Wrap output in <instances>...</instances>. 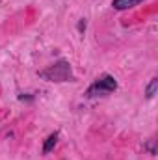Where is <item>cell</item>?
<instances>
[{
  "mask_svg": "<svg viewBox=\"0 0 158 160\" xmlns=\"http://www.w3.org/2000/svg\"><path fill=\"white\" fill-rule=\"evenodd\" d=\"M156 89H158V78L153 77V78L149 80V84L145 86V97H147V99H153V97L156 95Z\"/></svg>",
  "mask_w": 158,
  "mask_h": 160,
  "instance_id": "obj_5",
  "label": "cell"
},
{
  "mask_svg": "<svg viewBox=\"0 0 158 160\" xmlns=\"http://www.w3.org/2000/svg\"><path fill=\"white\" fill-rule=\"evenodd\" d=\"M155 143H156V140H155V138H149V140H147V142L143 143V149H145V151H147L149 155H153V157L156 155V149H155Z\"/></svg>",
  "mask_w": 158,
  "mask_h": 160,
  "instance_id": "obj_6",
  "label": "cell"
},
{
  "mask_svg": "<svg viewBox=\"0 0 158 160\" xmlns=\"http://www.w3.org/2000/svg\"><path fill=\"white\" fill-rule=\"evenodd\" d=\"M39 78L47 80V82H75V75H73V69H71V63L67 60H58L54 62L52 65H48L47 69H43L37 73Z\"/></svg>",
  "mask_w": 158,
  "mask_h": 160,
  "instance_id": "obj_1",
  "label": "cell"
},
{
  "mask_svg": "<svg viewBox=\"0 0 158 160\" xmlns=\"http://www.w3.org/2000/svg\"><path fill=\"white\" fill-rule=\"evenodd\" d=\"M143 0H112V8L117 9V11H123V9H130L138 4H141Z\"/></svg>",
  "mask_w": 158,
  "mask_h": 160,
  "instance_id": "obj_3",
  "label": "cell"
},
{
  "mask_svg": "<svg viewBox=\"0 0 158 160\" xmlns=\"http://www.w3.org/2000/svg\"><path fill=\"white\" fill-rule=\"evenodd\" d=\"M86 26H87L86 19H80V21H78V24H77V30H78L80 34H84V32H86Z\"/></svg>",
  "mask_w": 158,
  "mask_h": 160,
  "instance_id": "obj_7",
  "label": "cell"
},
{
  "mask_svg": "<svg viewBox=\"0 0 158 160\" xmlns=\"http://www.w3.org/2000/svg\"><path fill=\"white\" fill-rule=\"evenodd\" d=\"M58 132H52V134H48L47 136V140H45V143H43V155H48L52 149H54V145H56V142H58Z\"/></svg>",
  "mask_w": 158,
  "mask_h": 160,
  "instance_id": "obj_4",
  "label": "cell"
},
{
  "mask_svg": "<svg viewBox=\"0 0 158 160\" xmlns=\"http://www.w3.org/2000/svg\"><path fill=\"white\" fill-rule=\"evenodd\" d=\"M117 89V80L112 75H102L97 80H93V84L86 89V97L93 99V97H102V95H110Z\"/></svg>",
  "mask_w": 158,
  "mask_h": 160,
  "instance_id": "obj_2",
  "label": "cell"
},
{
  "mask_svg": "<svg viewBox=\"0 0 158 160\" xmlns=\"http://www.w3.org/2000/svg\"><path fill=\"white\" fill-rule=\"evenodd\" d=\"M19 99H21V101H34V95H30V93H22V95H19Z\"/></svg>",
  "mask_w": 158,
  "mask_h": 160,
  "instance_id": "obj_8",
  "label": "cell"
}]
</instances>
